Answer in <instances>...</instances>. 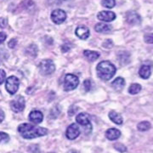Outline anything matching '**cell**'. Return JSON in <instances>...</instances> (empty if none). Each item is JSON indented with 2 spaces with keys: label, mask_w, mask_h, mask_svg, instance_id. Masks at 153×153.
Returning <instances> with one entry per match:
<instances>
[{
  "label": "cell",
  "mask_w": 153,
  "mask_h": 153,
  "mask_svg": "<svg viewBox=\"0 0 153 153\" xmlns=\"http://www.w3.org/2000/svg\"><path fill=\"white\" fill-rule=\"evenodd\" d=\"M18 132L24 139H35L42 137L48 134V129L42 127H37L31 123H22L18 127Z\"/></svg>",
  "instance_id": "6da1fadb"
},
{
  "label": "cell",
  "mask_w": 153,
  "mask_h": 153,
  "mask_svg": "<svg viewBox=\"0 0 153 153\" xmlns=\"http://www.w3.org/2000/svg\"><path fill=\"white\" fill-rule=\"evenodd\" d=\"M96 71H97V75L100 79L104 81H108L116 74L117 69L111 62L108 60H105L99 63L96 67Z\"/></svg>",
  "instance_id": "7a4b0ae2"
},
{
  "label": "cell",
  "mask_w": 153,
  "mask_h": 153,
  "mask_svg": "<svg viewBox=\"0 0 153 153\" xmlns=\"http://www.w3.org/2000/svg\"><path fill=\"white\" fill-rule=\"evenodd\" d=\"M39 71L42 75H50L55 71V63L51 60H43L39 63Z\"/></svg>",
  "instance_id": "3957f363"
},
{
  "label": "cell",
  "mask_w": 153,
  "mask_h": 153,
  "mask_svg": "<svg viewBox=\"0 0 153 153\" xmlns=\"http://www.w3.org/2000/svg\"><path fill=\"white\" fill-rule=\"evenodd\" d=\"M79 84L78 77L74 74H66L64 80V89L66 91H71L75 89Z\"/></svg>",
  "instance_id": "277c9868"
},
{
  "label": "cell",
  "mask_w": 153,
  "mask_h": 153,
  "mask_svg": "<svg viewBox=\"0 0 153 153\" xmlns=\"http://www.w3.org/2000/svg\"><path fill=\"white\" fill-rule=\"evenodd\" d=\"M76 121L78 124L83 127L84 128V133L85 134H89L92 130V125L90 123L89 117L86 113H79L76 117Z\"/></svg>",
  "instance_id": "5b68a950"
},
{
  "label": "cell",
  "mask_w": 153,
  "mask_h": 153,
  "mask_svg": "<svg viewBox=\"0 0 153 153\" xmlns=\"http://www.w3.org/2000/svg\"><path fill=\"white\" fill-rule=\"evenodd\" d=\"M19 84H20V82L16 76H10L6 80V90L10 94H14L17 92V90L19 88Z\"/></svg>",
  "instance_id": "8992f818"
},
{
  "label": "cell",
  "mask_w": 153,
  "mask_h": 153,
  "mask_svg": "<svg viewBox=\"0 0 153 153\" xmlns=\"http://www.w3.org/2000/svg\"><path fill=\"white\" fill-rule=\"evenodd\" d=\"M66 13L63 10L56 9L51 13V20H52V22L55 24H57V25H60L61 23H63L66 21Z\"/></svg>",
  "instance_id": "52a82bcc"
},
{
  "label": "cell",
  "mask_w": 153,
  "mask_h": 153,
  "mask_svg": "<svg viewBox=\"0 0 153 153\" xmlns=\"http://www.w3.org/2000/svg\"><path fill=\"white\" fill-rule=\"evenodd\" d=\"M10 105L11 109L13 110L15 112H21L24 110L25 105H26L25 99L22 95H19L12 100Z\"/></svg>",
  "instance_id": "ba28073f"
},
{
  "label": "cell",
  "mask_w": 153,
  "mask_h": 153,
  "mask_svg": "<svg viewBox=\"0 0 153 153\" xmlns=\"http://www.w3.org/2000/svg\"><path fill=\"white\" fill-rule=\"evenodd\" d=\"M81 130L79 127L76 123H71V125L67 128L66 131V136L69 140H75L79 136Z\"/></svg>",
  "instance_id": "9c48e42d"
},
{
  "label": "cell",
  "mask_w": 153,
  "mask_h": 153,
  "mask_svg": "<svg viewBox=\"0 0 153 153\" xmlns=\"http://www.w3.org/2000/svg\"><path fill=\"white\" fill-rule=\"evenodd\" d=\"M100 21L105 22H111L116 19V14L112 11H100L97 15Z\"/></svg>",
  "instance_id": "30bf717a"
},
{
  "label": "cell",
  "mask_w": 153,
  "mask_h": 153,
  "mask_svg": "<svg viewBox=\"0 0 153 153\" xmlns=\"http://www.w3.org/2000/svg\"><path fill=\"white\" fill-rule=\"evenodd\" d=\"M127 22L131 25H140L141 23V17L136 12L130 11L127 14Z\"/></svg>",
  "instance_id": "8fae6325"
},
{
  "label": "cell",
  "mask_w": 153,
  "mask_h": 153,
  "mask_svg": "<svg viewBox=\"0 0 153 153\" xmlns=\"http://www.w3.org/2000/svg\"><path fill=\"white\" fill-rule=\"evenodd\" d=\"M29 119L34 123H40L44 119V115L39 111H33L29 115Z\"/></svg>",
  "instance_id": "7c38bea8"
},
{
  "label": "cell",
  "mask_w": 153,
  "mask_h": 153,
  "mask_svg": "<svg viewBox=\"0 0 153 153\" xmlns=\"http://www.w3.org/2000/svg\"><path fill=\"white\" fill-rule=\"evenodd\" d=\"M76 35L81 39H87L89 37V29L84 26L77 27L76 29Z\"/></svg>",
  "instance_id": "4fadbf2b"
},
{
  "label": "cell",
  "mask_w": 153,
  "mask_h": 153,
  "mask_svg": "<svg viewBox=\"0 0 153 153\" xmlns=\"http://www.w3.org/2000/svg\"><path fill=\"white\" fill-rule=\"evenodd\" d=\"M120 136V130H118V129H117V128H109L107 131L105 132V137H106L109 140H116L119 139Z\"/></svg>",
  "instance_id": "5bb4252c"
},
{
  "label": "cell",
  "mask_w": 153,
  "mask_h": 153,
  "mask_svg": "<svg viewBox=\"0 0 153 153\" xmlns=\"http://www.w3.org/2000/svg\"><path fill=\"white\" fill-rule=\"evenodd\" d=\"M152 74V69L151 66L143 65L139 70V75L143 79H148Z\"/></svg>",
  "instance_id": "9a60e30c"
},
{
  "label": "cell",
  "mask_w": 153,
  "mask_h": 153,
  "mask_svg": "<svg viewBox=\"0 0 153 153\" xmlns=\"http://www.w3.org/2000/svg\"><path fill=\"white\" fill-rule=\"evenodd\" d=\"M94 29L97 33H106L111 31L112 27L111 25H107V24H104V23H98V24H96Z\"/></svg>",
  "instance_id": "2e32d148"
},
{
  "label": "cell",
  "mask_w": 153,
  "mask_h": 153,
  "mask_svg": "<svg viewBox=\"0 0 153 153\" xmlns=\"http://www.w3.org/2000/svg\"><path fill=\"white\" fill-rule=\"evenodd\" d=\"M109 118L111 119V120L114 123L117 124V125H121V124L123 123V122L122 116H121L119 113H117V112L114 111H110Z\"/></svg>",
  "instance_id": "e0dca14e"
},
{
  "label": "cell",
  "mask_w": 153,
  "mask_h": 153,
  "mask_svg": "<svg viewBox=\"0 0 153 153\" xmlns=\"http://www.w3.org/2000/svg\"><path fill=\"white\" fill-rule=\"evenodd\" d=\"M83 55L87 58L89 61H94L100 57V54L96 51H92V50H84Z\"/></svg>",
  "instance_id": "ac0fdd59"
},
{
  "label": "cell",
  "mask_w": 153,
  "mask_h": 153,
  "mask_svg": "<svg viewBox=\"0 0 153 153\" xmlns=\"http://www.w3.org/2000/svg\"><path fill=\"white\" fill-rule=\"evenodd\" d=\"M125 85V81L123 77H117L113 82H111V86L117 90H122Z\"/></svg>",
  "instance_id": "d6986e66"
},
{
  "label": "cell",
  "mask_w": 153,
  "mask_h": 153,
  "mask_svg": "<svg viewBox=\"0 0 153 153\" xmlns=\"http://www.w3.org/2000/svg\"><path fill=\"white\" fill-rule=\"evenodd\" d=\"M26 53L31 57H35L38 55V47L35 44H31L26 49Z\"/></svg>",
  "instance_id": "ffe728a7"
},
{
  "label": "cell",
  "mask_w": 153,
  "mask_h": 153,
  "mask_svg": "<svg viewBox=\"0 0 153 153\" xmlns=\"http://www.w3.org/2000/svg\"><path fill=\"white\" fill-rule=\"evenodd\" d=\"M137 128H138L139 131H147L148 129L151 128V123L148 121H143V122H140V123H138Z\"/></svg>",
  "instance_id": "44dd1931"
},
{
  "label": "cell",
  "mask_w": 153,
  "mask_h": 153,
  "mask_svg": "<svg viewBox=\"0 0 153 153\" xmlns=\"http://www.w3.org/2000/svg\"><path fill=\"white\" fill-rule=\"evenodd\" d=\"M141 91V85L139 83H133L128 88V93L130 94H137Z\"/></svg>",
  "instance_id": "7402d4cb"
},
{
  "label": "cell",
  "mask_w": 153,
  "mask_h": 153,
  "mask_svg": "<svg viewBox=\"0 0 153 153\" xmlns=\"http://www.w3.org/2000/svg\"><path fill=\"white\" fill-rule=\"evenodd\" d=\"M101 4H102V6L105 7V8L111 9V8H113L116 5V1L115 0H102Z\"/></svg>",
  "instance_id": "603a6c76"
},
{
  "label": "cell",
  "mask_w": 153,
  "mask_h": 153,
  "mask_svg": "<svg viewBox=\"0 0 153 153\" xmlns=\"http://www.w3.org/2000/svg\"><path fill=\"white\" fill-rule=\"evenodd\" d=\"M114 148L120 152H125L127 151V148H126L125 146L121 144V143H116L114 145Z\"/></svg>",
  "instance_id": "cb8c5ba5"
},
{
  "label": "cell",
  "mask_w": 153,
  "mask_h": 153,
  "mask_svg": "<svg viewBox=\"0 0 153 153\" xmlns=\"http://www.w3.org/2000/svg\"><path fill=\"white\" fill-rule=\"evenodd\" d=\"M60 111L58 108V106H55L53 109L51 110V111H50V117H51V118H56L59 114H60Z\"/></svg>",
  "instance_id": "d4e9b609"
},
{
  "label": "cell",
  "mask_w": 153,
  "mask_h": 153,
  "mask_svg": "<svg viewBox=\"0 0 153 153\" xmlns=\"http://www.w3.org/2000/svg\"><path fill=\"white\" fill-rule=\"evenodd\" d=\"M9 140H10L9 134H7L6 133H4V132H0V143H7Z\"/></svg>",
  "instance_id": "484cf974"
},
{
  "label": "cell",
  "mask_w": 153,
  "mask_h": 153,
  "mask_svg": "<svg viewBox=\"0 0 153 153\" xmlns=\"http://www.w3.org/2000/svg\"><path fill=\"white\" fill-rule=\"evenodd\" d=\"M144 40L146 44H153V33L146 34L144 37Z\"/></svg>",
  "instance_id": "4316f807"
},
{
  "label": "cell",
  "mask_w": 153,
  "mask_h": 153,
  "mask_svg": "<svg viewBox=\"0 0 153 153\" xmlns=\"http://www.w3.org/2000/svg\"><path fill=\"white\" fill-rule=\"evenodd\" d=\"M112 46H113V42L111 39H107L106 41H105L103 43V47L105 49H111Z\"/></svg>",
  "instance_id": "83f0119b"
},
{
  "label": "cell",
  "mask_w": 153,
  "mask_h": 153,
  "mask_svg": "<svg viewBox=\"0 0 153 153\" xmlns=\"http://www.w3.org/2000/svg\"><path fill=\"white\" fill-rule=\"evenodd\" d=\"M90 88H91V82H90V80H88V79L85 80L83 82V88H84V90L86 92H88L90 90Z\"/></svg>",
  "instance_id": "f1b7e54d"
},
{
  "label": "cell",
  "mask_w": 153,
  "mask_h": 153,
  "mask_svg": "<svg viewBox=\"0 0 153 153\" xmlns=\"http://www.w3.org/2000/svg\"><path fill=\"white\" fill-rule=\"evenodd\" d=\"M29 152L30 153H39V147L37 145H33L29 147Z\"/></svg>",
  "instance_id": "f546056e"
},
{
  "label": "cell",
  "mask_w": 153,
  "mask_h": 153,
  "mask_svg": "<svg viewBox=\"0 0 153 153\" xmlns=\"http://www.w3.org/2000/svg\"><path fill=\"white\" fill-rule=\"evenodd\" d=\"M78 111V108L75 106V105H71V107L69 108V111H68V115L71 117V116H73L74 114H76V112Z\"/></svg>",
  "instance_id": "4dcf8cb0"
},
{
  "label": "cell",
  "mask_w": 153,
  "mask_h": 153,
  "mask_svg": "<svg viewBox=\"0 0 153 153\" xmlns=\"http://www.w3.org/2000/svg\"><path fill=\"white\" fill-rule=\"evenodd\" d=\"M5 77H6V73L5 71H4L3 69H0V85L2 83H4V81H5Z\"/></svg>",
  "instance_id": "1f68e13d"
},
{
  "label": "cell",
  "mask_w": 153,
  "mask_h": 153,
  "mask_svg": "<svg viewBox=\"0 0 153 153\" xmlns=\"http://www.w3.org/2000/svg\"><path fill=\"white\" fill-rule=\"evenodd\" d=\"M71 49V44H64L61 46V51L63 53H66Z\"/></svg>",
  "instance_id": "d6a6232c"
},
{
  "label": "cell",
  "mask_w": 153,
  "mask_h": 153,
  "mask_svg": "<svg viewBox=\"0 0 153 153\" xmlns=\"http://www.w3.org/2000/svg\"><path fill=\"white\" fill-rule=\"evenodd\" d=\"M17 44V40L16 38H13V39H11L10 41L9 42V44H8V46L11 48V49H13V48H15Z\"/></svg>",
  "instance_id": "836d02e7"
},
{
  "label": "cell",
  "mask_w": 153,
  "mask_h": 153,
  "mask_svg": "<svg viewBox=\"0 0 153 153\" xmlns=\"http://www.w3.org/2000/svg\"><path fill=\"white\" fill-rule=\"evenodd\" d=\"M7 24H8V22H7V20H6V19H4V18H0V27L1 28L6 27Z\"/></svg>",
  "instance_id": "e575fe53"
},
{
  "label": "cell",
  "mask_w": 153,
  "mask_h": 153,
  "mask_svg": "<svg viewBox=\"0 0 153 153\" xmlns=\"http://www.w3.org/2000/svg\"><path fill=\"white\" fill-rule=\"evenodd\" d=\"M6 38H7V35L5 34V33L1 32V33H0V44H2L4 41H5Z\"/></svg>",
  "instance_id": "d590c367"
},
{
  "label": "cell",
  "mask_w": 153,
  "mask_h": 153,
  "mask_svg": "<svg viewBox=\"0 0 153 153\" xmlns=\"http://www.w3.org/2000/svg\"><path fill=\"white\" fill-rule=\"evenodd\" d=\"M4 111H2V110L0 109V123L3 122V121L4 120Z\"/></svg>",
  "instance_id": "8d00e7d4"
},
{
  "label": "cell",
  "mask_w": 153,
  "mask_h": 153,
  "mask_svg": "<svg viewBox=\"0 0 153 153\" xmlns=\"http://www.w3.org/2000/svg\"><path fill=\"white\" fill-rule=\"evenodd\" d=\"M67 153H76V152L75 150H71V151H69Z\"/></svg>",
  "instance_id": "74e56055"
},
{
  "label": "cell",
  "mask_w": 153,
  "mask_h": 153,
  "mask_svg": "<svg viewBox=\"0 0 153 153\" xmlns=\"http://www.w3.org/2000/svg\"><path fill=\"white\" fill-rule=\"evenodd\" d=\"M50 153H53V152H50Z\"/></svg>",
  "instance_id": "f35d334b"
}]
</instances>
